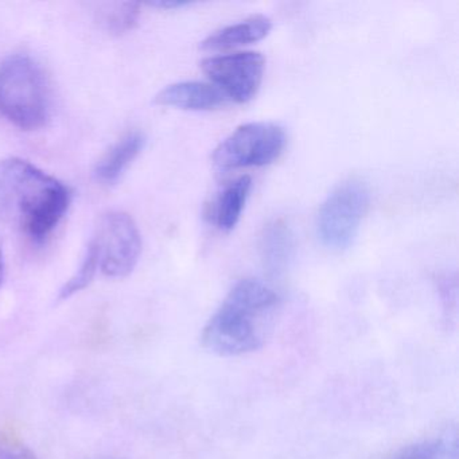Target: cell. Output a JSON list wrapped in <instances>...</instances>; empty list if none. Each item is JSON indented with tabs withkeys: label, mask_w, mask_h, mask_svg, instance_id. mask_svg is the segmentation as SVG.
<instances>
[{
	"label": "cell",
	"mask_w": 459,
	"mask_h": 459,
	"mask_svg": "<svg viewBox=\"0 0 459 459\" xmlns=\"http://www.w3.org/2000/svg\"><path fill=\"white\" fill-rule=\"evenodd\" d=\"M71 201L66 185L29 160H0V219L31 240L44 241L52 235Z\"/></svg>",
	"instance_id": "6da1fadb"
},
{
	"label": "cell",
	"mask_w": 459,
	"mask_h": 459,
	"mask_svg": "<svg viewBox=\"0 0 459 459\" xmlns=\"http://www.w3.org/2000/svg\"><path fill=\"white\" fill-rule=\"evenodd\" d=\"M278 306V294L267 284L257 279H243L204 327V348L222 357L257 351L268 337Z\"/></svg>",
	"instance_id": "7a4b0ae2"
},
{
	"label": "cell",
	"mask_w": 459,
	"mask_h": 459,
	"mask_svg": "<svg viewBox=\"0 0 459 459\" xmlns=\"http://www.w3.org/2000/svg\"><path fill=\"white\" fill-rule=\"evenodd\" d=\"M52 111L47 74L30 56L13 55L0 64V115L23 131L47 125Z\"/></svg>",
	"instance_id": "3957f363"
},
{
	"label": "cell",
	"mask_w": 459,
	"mask_h": 459,
	"mask_svg": "<svg viewBox=\"0 0 459 459\" xmlns=\"http://www.w3.org/2000/svg\"><path fill=\"white\" fill-rule=\"evenodd\" d=\"M369 203V189L361 179L351 178L338 185L318 212L316 230L321 243L333 251L351 247Z\"/></svg>",
	"instance_id": "277c9868"
},
{
	"label": "cell",
	"mask_w": 459,
	"mask_h": 459,
	"mask_svg": "<svg viewBox=\"0 0 459 459\" xmlns=\"http://www.w3.org/2000/svg\"><path fill=\"white\" fill-rule=\"evenodd\" d=\"M283 128L275 123H247L236 128L213 152L220 169L262 168L278 160L286 147Z\"/></svg>",
	"instance_id": "5b68a950"
},
{
	"label": "cell",
	"mask_w": 459,
	"mask_h": 459,
	"mask_svg": "<svg viewBox=\"0 0 459 459\" xmlns=\"http://www.w3.org/2000/svg\"><path fill=\"white\" fill-rule=\"evenodd\" d=\"M90 243L98 254L99 268L108 278L122 279L130 275L142 254L138 225L125 212L104 214Z\"/></svg>",
	"instance_id": "8992f818"
},
{
	"label": "cell",
	"mask_w": 459,
	"mask_h": 459,
	"mask_svg": "<svg viewBox=\"0 0 459 459\" xmlns=\"http://www.w3.org/2000/svg\"><path fill=\"white\" fill-rule=\"evenodd\" d=\"M201 68L228 99L247 103L262 85L265 58L257 52H238L205 58Z\"/></svg>",
	"instance_id": "52a82bcc"
},
{
	"label": "cell",
	"mask_w": 459,
	"mask_h": 459,
	"mask_svg": "<svg viewBox=\"0 0 459 459\" xmlns=\"http://www.w3.org/2000/svg\"><path fill=\"white\" fill-rule=\"evenodd\" d=\"M220 88L209 82H182L169 85L155 96V103L185 111H211L227 103Z\"/></svg>",
	"instance_id": "ba28073f"
},
{
	"label": "cell",
	"mask_w": 459,
	"mask_h": 459,
	"mask_svg": "<svg viewBox=\"0 0 459 459\" xmlns=\"http://www.w3.org/2000/svg\"><path fill=\"white\" fill-rule=\"evenodd\" d=\"M260 257L270 275L279 276L294 259L297 240L291 227L284 220H273L260 236Z\"/></svg>",
	"instance_id": "9c48e42d"
},
{
	"label": "cell",
	"mask_w": 459,
	"mask_h": 459,
	"mask_svg": "<svg viewBox=\"0 0 459 459\" xmlns=\"http://www.w3.org/2000/svg\"><path fill=\"white\" fill-rule=\"evenodd\" d=\"M146 144V136L141 131H131L109 147L108 152L99 160L95 168L98 181L104 185H114L130 168Z\"/></svg>",
	"instance_id": "30bf717a"
},
{
	"label": "cell",
	"mask_w": 459,
	"mask_h": 459,
	"mask_svg": "<svg viewBox=\"0 0 459 459\" xmlns=\"http://www.w3.org/2000/svg\"><path fill=\"white\" fill-rule=\"evenodd\" d=\"M271 29H273V22L270 18L262 14L252 15L241 22L233 23L214 31L201 42V48L204 50H225L244 47L264 39Z\"/></svg>",
	"instance_id": "8fae6325"
},
{
	"label": "cell",
	"mask_w": 459,
	"mask_h": 459,
	"mask_svg": "<svg viewBox=\"0 0 459 459\" xmlns=\"http://www.w3.org/2000/svg\"><path fill=\"white\" fill-rule=\"evenodd\" d=\"M251 177L243 176L228 184L212 206L214 224L222 232L235 230L251 192Z\"/></svg>",
	"instance_id": "7c38bea8"
},
{
	"label": "cell",
	"mask_w": 459,
	"mask_h": 459,
	"mask_svg": "<svg viewBox=\"0 0 459 459\" xmlns=\"http://www.w3.org/2000/svg\"><path fill=\"white\" fill-rule=\"evenodd\" d=\"M389 459H458V437L447 432L403 448Z\"/></svg>",
	"instance_id": "4fadbf2b"
},
{
	"label": "cell",
	"mask_w": 459,
	"mask_h": 459,
	"mask_svg": "<svg viewBox=\"0 0 459 459\" xmlns=\"http://www.w3.org/2000/svg\"><path fill=\"white\" fill-rule=\"evenodd\" d=\"M99 270V259L98 254H96L95 248L92 244H88L87 251H85L84 257H82V264H80L79 270L76 271L74 276L64 284L61 289L58 299L65 300L69 298L74 297V294H79L82 290L87 289L90 286L91 281L95 278L96 273Z\"/></svg>",
	"instance_id": "5bb4252c"
},
{
	"label": "cell",
	"mask_w": 459,
	"mask_h": 459,
	"mask_svg": "<svg viewBox=\"0 0 459 459\" xmlns=\"http://www.w3.org/2000/svg\"><path fill=\"white\" fill-rule=\"evenodd\" d=\"M139 14H141L139 4H115L106 15L104 22L112 33L122 34L133 30L134 26L138 22Z\"/></svg>",
	"instance_id": "9a60e30c"
},
{
	"label": "cell",
	"mask_w": 459,
	"mask_h": 459,
	"mask_svg": "<svg viewBox=\"0 0 459 459\" xmlns=\"http://www.w3.org/2000/svg\"><path fill=\"white\" fill-rule=\"evenodd\" d=\"M0 459H39L18 440L0 439Z\"/></svg>",
	"instance_id": "2e32d148"
},
{
	"label": "cell",
	"mask_w": 459,
	"mask_h": 459,
	"mask_svg": "<svg viewBox=\"0 0 459 459\" xmlns=\"http://www.w3.org/2000/svg\"><path fill=\"white\" fill-rule=\"evenodd\" d=\"M189 2H173V0H166V2H154L150 6L157 7V9L173 10L181 9V7L189 6Z\"/></svg>",
	"instance_id": "e0dca14e"
},
{
	"label": "cell",
	"mask_w": 459,
	"mask_h": 459,
	"mask_svg": "<svg viewBox=\"0 0 459 459\" xmlns=\"http://www.w3.org/2000/svg\"><path fill=\"white\" fill-rule=\"evenodd\" d=\"M4 273H6V263H4V248L0 244V286L4 283Z\"/></svg>",
	"instance_id": "ac0fdd59"
}]
</instances>
